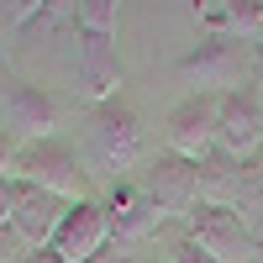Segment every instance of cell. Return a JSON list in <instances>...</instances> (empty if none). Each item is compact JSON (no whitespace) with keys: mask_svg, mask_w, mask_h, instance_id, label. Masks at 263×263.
Segmentation results:
<instances>
[{"mask_svg":"<svg viewBox=\"0 0 263 263\" xmlns=\"http://www.w3.org/2000/svg\"><path fill=\"white\" fill-rule=\"evenodd\" d=\"M195 179H200V163L179 158V153H158V158L142 163V190L147 200L158 205L163 221H184V216L195 211Z\"/></svg>","mask_w":263,"mask_h":263,"instance_id":"obj_7","label":"cell"},{"mask_svg":"<svg viewBox=\"0 0 263 263\" xmlns=\"http://www.w3.org/2000/svg\"><path fill=\"white\" fill-rule=\"evenodd\" d=\"M11 179H27V184L58 195V200H69V205H74V200H95V174L84 168V158H74V147L58 142V137L27 142V147H21V158H16V174H11Z\"/></svg>","mask_w":263,"mask_h":263,"instance_id":"obj_3","label":"cell"},{"mask_svg":"<svg viewBox=\"0 0 263 263\" xmlns=\"http://www.w3.org/2000/svg\"><path fill=\"white\" fill-rule=\"evenodd\" d=\"M216 126H221V95H190L168 111V153L200 163L216 153Z\"/></svg>","mask_w":263,"mask_h":263,"instance_id":"obj_10","label":"cell"},{"mask_svg":"<svg viewBox=\"0 0 263 263\" xmlns=\"http://www.w3.org/2000/svg\"><path fill=\"white\" fill-rule=\"evenodd\" d=\"M253 84H258V90H263V42H258V48H253Z\"/></svg>","mask_w":263,"mask_h":263,"instance_id":"obj_21","label":"cell"},{"mask_svg":"<svg viewBox=\"0 0 263 263\" xmlns=\"http://www.w3.org/2000/svg\"><path fill=\"white\" fill-rule=\"evenodd\" d=\"M221 27L232 37H258L263 42V0H221Z\"/></svg>","mask_w":263,"mask_h":263,"instance_id":"obj_14","label":"cell"},{"mask_svg":"<svg viewBox=\"0 0 263 263\" xmlns=\"http://www.w3.org/2000/svg\"><path fill=\"white\" fill-rule=\"evenodd\" d=\"M184 84H195V95H232L253 84V48L232 32H205L200 48H190L179 58Z\"/></svg>","mask_w":263,"mask_h":263,"instance_id":"obj_2","label":"cell"},{"mask_svg":"<svg viewBox=\"0 0 263 263\" xmlns=\"http://www.w3.org/2000/svg\"><path fill=\"white\" fill-rule=\"evenodd\" d=\"M105 248H111V221H105V200L95 195V200H74L69 216H63V227L53 237V258L63 263H95Z\"/></svg>","mask_w":263,"mask_h":263,"instance_id":"obj_11","label":"cell"},{"mask_svg":"<svg viewBox=\"0 0 263 263\" xmlns=\"http://www.w3.org/2000/svg\"><path fill=\"white\" fill-rule=\"evenodd\" d=\"M84 158H90V174H100L105 184H121L132 168L147 163L142 116L121 95L105 105H90V116H84Z\"/></svg>","mask_w":263,"mask_h":263,"instance_id":"obj_1","label":"cell"},{"mask_svg":"<svg viewBox=\"0 0 263 263\" xmlns=\"http://www.w3.org/2000/svg\"><path fill=\"white\" fill-rule=\"evenodd\" d=\"M27 32H42V37H58V32H79V0H42Z\"/></svg>","mask_w":263,"mask_h":263,"instance_id":"obj_15","label":"cell"},{"mask_svg":"<svg viewBox=\"0 0 263 263\" xmlns=\"http://www.w3.org/2000/svg\"><path fill=\"white\" fill-rule=\"evenodd\" d=\"M21 147H27V142H21L16 132H6V126H0V179H11V174H16V158H21Z\"/></svg>","mask_w":263,"mask_h":263,"instance_id":"obj_20","label":"cell"},{"mask_svg":"<svg viewBox=\"0 0 263 263\" xmlns=\"http://www.w3.org/2000/svg\"><path fill=\"white\" fill-rule=\"evenodd\" d=\"M105 221H111V248L116 253H126V248H142V242H153L168 221L158 216V205L147 200V190L137 184V179H121V184H105Z\"/></svg>","mask_w":263,"mask_h":263,"instance_id":"obj_5","label":"cell"},{"mask_svg":"<svg viewBox=\"0 0 263 263\" xmlns=\"http://www.w3.org/2000/svg\"><path fill=\"white\" fill-rule=\"evenodd\" d=\"M0 58H6V32H0Z\"/></svg>","mask_w":263,"mask_h":263,"instance_id":"obj_23","label":"cell"},{"mask_svg":"<svg viewBox=\"0 0 263 263\" xmlns=\"http://www.w3.org/2000/svg\"><path fill=\"white\" fill-rule=\"evenodd\" d=\"M32 248H27V237H21L11 221H0V263H27Z\"/></svg>","mask_w":263,"mask_h":263,"instance_id":"obj_19","label":"cell"},{"mask_svg":"<svg viewBox=\"0 0 263 263\" xmlns=\"http://www.w3.org/2000/svg\"><path fill=\"white\" fill-rule=\"evenodd\" d=\"M0 116H6V132H16L21 142H48L58 121H63V105L32 79H11L0 90Z\"/></svg>","mask_w":263,"mask_h":263,"instance_id":"obj_8","label":"cell"},{"mask_svg":"<svg viewBox=\"0 0 263 263\" xmlns=\"http://www.w3.org/2000/svg\"><path fill=\"white\" fill-rule=\"evenodd\" d=\"M163 263H216V258H211L200 242H195V237L184 232V221H179V227L163 237Z\"/></svg>","mask_w":263,"mask_h":263,"instance_id":"obj_17","label":"cell"},{"mask_svg":"<svg viewBox=\"0 0 263 263\" xmlns=\"http://www.w3.org/2000/svg\"><path fill=\"white\" fill-rule=\"evenodd\" d=\"M216 147L237 163L263 158V90L242 84V90L221 95V126H216Z\"/></svg>","mask_w":263,"mask_h":263,"instance_id":"obj_6","label":"cell"},{"mask_svg":"<svg viewBox=\"0 0 263 263\" xmlns=\"http://www.w3.org/2000/svg\"><path fill=\"white\" fill-rule=\"evenodd\" d=\"M116 21H121V0H79V32L116 37Z\"/></svg>","mask_w":263,"mask_h":263,"instance_id":"obj_16","label":"cell"},{"mask_svg":"<svg viewBox=\"0 0 263 263\" xmlns=\"http://www.w3.org/2000/svg\"><path fill=\"white\" fill-rule=\"evenodd\" d=\"M42 0H0V32H27Z\"/></svg>","mask_w":263,"mask_h":263,"instance_id":"obj_18","label":"cell"},{"mask_svg":"<svg viewBox=\"0 0 263 263\" xmlns=\"http://www.w3.org/2000/svg\"><path fill=\"white\" fill-rule=\"evenodd\" d=\"M79 95H84V105H105V100H116V95H121L116 37L79 32Z\"/></svg>","mask_w":263,"mask_h":263,"instance_id":"obj_13","label":"cell"},{"mask_svg":"<svg viewBox=\"0 0 263 263\" xmlns=\"http://www.w3.org/2000/svg\"><path fill=\"white\" fill-rule=\"evenodd\" d=\"M6 200H11V227L27 237V248H32V253L53 248L63 216H69V200H58V195L37 190V184H27V179H6Z\"/></svg>","mask_w":263,"mask_h":263,"instance_id":"obj_9","label":"cell"},{"mask_svg":"<svg viewBox=\"0 0 263 263\" xmlns=\"http://www.w3.org/2000/svg\"><path fill=\"white\" fill-rule=\"evenodd\" d=\"M147 263H163V258H147Z\"/></svg>","mask_w":263,"mask_h":263,"instance_id":"obj_24","label":"cell"},{"mask_svg":"<svg viewBox=\"0 0 263 263\" xmlns=\"http://www.w3.org/2000/svg\"><path fill=\"white\" fill-rule=\"evenodd\" d=\"M184 232H190L216 263H248V258H258V232L248 227L242 211H227V205H195V211L184 216Z\"/></svg>","mask_w":263,"mask_h":263,"instance_id":"obj_4","label":"cell"},{"mask_svg":"<svg viewBox=\"0 0 263 263\" xmlns=\"http://www.w3.org/2000/svg\"><path fill=\"white\" fill-rule=\"evenodd\" d=\"M258 163H237L221 147L200 158V179H195V205H227V211H248L253 184H258Z\"/></svg>","mask_w":263,"mask_h":263,"instance_id":"obj_12","label":"cell"},{"mask_svg":"<svg viewBox=\"0 0 263 263\" xmlns=\"http://www.w3.org/2000/svg\"><path fill=\"white\" fill-rule=\"evenodd\" d=\"M0 221H11V200H6V179H0Z\"/></svg>","mask_w":263,"mask_h":263,"instance_id":"obj_22","label":"cell"}]
</instances>
